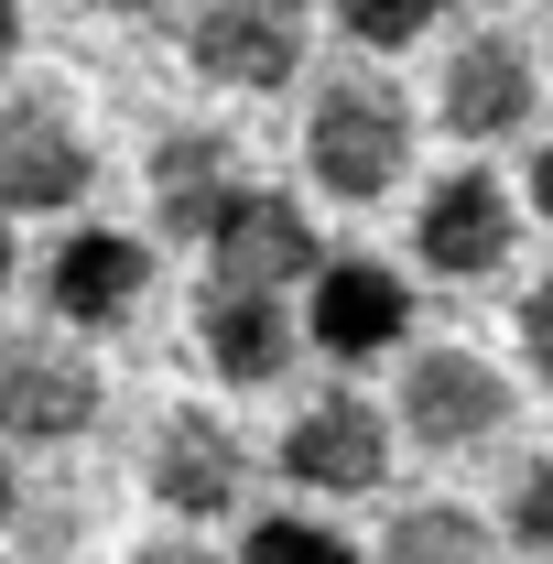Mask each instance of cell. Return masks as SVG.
I'll return each mask as SVG.
<instances>
[{
    "label": "cell",
    "mask_w": 553,
    "mask_h": 564,
    "mask_svg": "<svg viewBox=\"0 0 553 564\" xmlns=\"http://www.w3.org/2000/svg\"><path fill=\"white\" fill-rule=\"evenodd\" d=\"M98 185V141L66 98H11L0 109V217H66Z\"/></svg>",
    "instance_id": "5b68a950"
},
{
    "label": "cell",
    "mask_w": 553,
    "mask_h": 564,
    "mask_svg": "<svg viewBox=\"0 0 553 564\" xmlns=\"http://www.w3.org/2000/svg\"><path fill=\"white\" fill-rule=\"evenodd\" d=\"M510 413H521V391H510L499 358L413 348V369H402V434H413L423 456H478V445L510 434Z\"/></svg>",
    "instance_id": "3957f363"
},
{
    "label": "cell",
    "mask_w": 553,
    "mask_h": 564,
    "mask_svg": "<svg viewBox=\"0 0 553 564\" xmlns=\"http://www.w3.org/2000/svg\"><path fill=\"white\" fill-rule=\"evenodd\" d=\"M521 196H532V217L553 228V141H532V185H521Z\"/></svg>",
    "instance_id": "44dd1931"
},
{
    "label": "cell",
    "mask_w": 553,
    "mask_h": 564,
    "mask_svg": "<svg viewBox=\"0 0 553 564\" xmlns=\"http://www.w3.org/2000/svg\"><path fill=\"white\" fill-rule=\"evenodd\" d=\"M304 337L337 358V369H369L413 337V282L391 261H315V293H304Z\"/></svg>",
    "instance_id": "9c48e42d"
},
{
    "label": "cell",
    "mask_w": 553,
    "mask_h": 564,
    "mask_svg": "<svg viewBox=\"0 0 553 564\" xmlns=\"http://www.w3.org/2000/svg\"><path fill=\"white\" fill-rule=\"evenodd\" d=\"M239 564H358V543H347L337 521H304V510H272V521H250Z\"/></svg>",
    "instance_id": "ac0fdd59"
},
{
    "label": "cell",
    "mask_w": 553,
    "mask_h": 564,
    "mask_svg": "<svg viewBox=\"0 0 553 564\" xmlns=\"http://www.w3.org/2000/svg\"><path fill=\"white\" fill-rule=\"evenodd\" d=\"M499 543L553 564V456H521V467H510V489H499Z\"/></svg>",
    "instance_id": "e0dca14e"
},
{
    "label": "cell",
    "mask_w": 553,
    "mask_h": 564,
    "mask_svg": "<svg viewBox=\"0 0 553 564\" xmlns=\"http://www.w3.org/2000/svg\"><path fill=\"white\" fill-rule=\"evenodd\" d=\"M11 55H22V0H0V76H11Z\"/></svg>",
    "instance_id": "7402d4cb"
},
{
    "label": "cell",
    "mask_w": 553,
    "mask_h": 564,
    "mask_svg": "<svg viewBox=\"0 0 553 564\" xmlns=\"http://www.w3.org/2000/svg\"><path fill=\"white\" fill-rule=\"evenodd\" d=\"M304 174L337 196V207H380L402 174H413V98L402 76L380 66H337L304 98Z\"/></svg>",
    "instance_id": "6da1fadb"
},
{
    "label": "cell",
    "mask_w": 553,
    "mask_h": 564,
    "mask_svg": "<svg viewBox=\"0 0 553 564\" xmlns=\"http://www.w3.org/2000/svg\"><path fill=\"white\" fill-rule=\"evenodd\" d=\"M22 521V478H11V456H0V532Z\"/></svg>",
    "instance_id": "603a6c76"
},
{
    "label": "cell",
    "mask_w": 553,
    "mask_h": 564,
    "mask_svg": "<svg viewBox=\"0 0 553 564\" xmlns=\"http://www.w3.org/2000/svg\"><path fill=\"white\" fill-rule=\"evenodd\" d=\"M98 402H109V380L76 337L0 348V445H76V434H98Z\"/></svg>",
    "instance_id": "52a82bcc"
},
{
    "label": "cell",
    "mask_w": 553,
    "mask_h": 564,
    "mask_svg": "<svg viewBox=\"0 0 553 564\" xmlns=\"http://www.w3.org/2000/svg\"><path fill=\"white\" fill-rule=\"evenodd\" d=\"M456 0H337V33L358 55H413L423 33H445Z\"/></svg>",
    "instance_id": "2e32d148"
},
{
    "label": "cell",
    "mask_w": 553,
    "mask_h": 564,
    "mask_svg": "<svg viewBox=\"0 0 553 564\" xmlns=\"http://www.w3.org/2000/svg\"><path fill=\"white\" fill-rule=\"evenodd\" d=\"M521 369H532V380L553 391V272L521 293Z\"/></svg>",
    "instance_id": "d6986e66"
},
{
    "label": "cell",
    "mask_w": 553,
    "mask_h": 564,
    "mask_svg": "<svg viewBox=\"0 0 553 564\" xmlns=\"http://www.w3.org/2000/svg\"><path fill=\"white\" fill-rule=\"evenodd\" d=\"M510 250H521V196L488 174V163H456V174H434L413 207V261L434 282H488L510 272Z\"/></svg>",
    "instance_id": "277c9868"
},
{
    "label": "cell",
    "mask_w": 553,
    "mask_h": 564,
    "mask_svg": "<svg viewBox=\"0 0 553 564\" xmlns=\"http://www.w3.org/2000/svg\"><path fill=\"white\" fill-rule=\"evenodd\" d=\"M44 304L66 315L76 337L131 326L141 304H152V239H131V228H66L55 261H44Z\"/></svg>",
    "instance_id": "30bf717a"
},
{
    "label": "cell",
    "mask_w": 553,
    "mask_h": 564,
    "mask_svg": "<svg viewBox=\"0 0 553 564\" xmlns=\"http://www.w3.org/2000/svg\"><path fill=\"white\" fill-rule=\"evenodd\" d=\"M315 261H326V250H315V228H304V196H282V185H239V196L207 217V272L217 282L282 293V282L315 272Z\"/></svg>",
    "instance_id": "7c38bea8"
},
{
    "label": "cell",
    "mask_w": 553,
    "mask_h": 564,
    "mask_svg": "<svg viewBox=\"0 0 553 564\" xmlns=\"http://www.w3.org/2000/svg\"><path fill=\"white\" fill-rule=\"evenodd\" d=\"M152 499L174 510V521H228L239 499H250V445H239V423L228 413H174L152 434Z\"/></svg>",
    "instance_id": "4fadbf2b"
},
{
    "label": "cell",
    "mask_w": 553,
    "mask_h": 564,
    "mask_svg": "<svg viewBox=\"0 0 553 564\" xmlns=\"http://www.w3.org/2000/svg\"><path fill=\"white\" fill-rule=\"evenodd\" d=\"M272 467L304 499H369L380 478H391V423H380L369 391H315V402H293Z\"/></svg>",
    "instance_id": "8992f818"
},
{
    "label": "cell",
    "mask_w": 553,
    "mask_h": 564,
    "mask_svg": "<svg viewBox=\"0 0 553 564\" xmlns=\"http://www.w3.org/2000/svg\"><path fill=\"white\" fill-rule=\"evenodd\" d=\"M87 11H109V22H152L163 0H87Z\"/></svg>",
    "instance_id": "cb8c5ba5"
},
{
    "label": "cell",
    "mask_w": 553,
    "mask_h": 564,
    "mask_svg": "<svg viewBox=\"0 0 553 564\" xmlns=\"http://www.w3.org/2000/svg\"><path fill=\"white\" fill-rule=\"evenodd\" d=\"M131 564H217L207 543H185V532H163V543H131Z\"/></svg>",
    "instance_id": "ffe728a7"
},
{
    "label": "cell",
    "mask_w": 553,
    "mask_h": 564,
    "mask_svg": "<svg viewBox=\"0 0 553 564\" xmlns=\"http://www.w3.org/2000/svg\"><path fill=\"white\" fill-rule=\"evenodd\" d=\"M250 174H239V141L207 131V120H174V131L152 141V217L174 228V239H207V217L239 196Z\"/></svg>",
    "instance_id": "5bb4252c"
},
{
    "label": "cell",
    "mask_w": 553,
    "mask_h": 564,
    "mask_svg": "<svg viewBox=\"0 0 553 564\" xmlns=\"http://www.w3.org/2000/svg\"><path fill=\"white\" fill-rule=\"evenodd\" d=\"M304 44H315L304 0H196L185 11V66L239 98H282L304 76Z\"/></svg>",
    "instance_id": "7a4b0ae2"
},
{
    "label": "cell",
    "mask_w": 553,
    "mask_h": 564,
    "mask_svg": "<svg viewBox=\"0 0 553 564\" xmlns=\"http://www.w3.org/2000/svg\"><path fill=\"white\" fill-rule=\"evenodd\" d=\"M434 120H445L456 141H478V152H488V141H521L532 120H543V55H532L521 33H499V22L467 33V44L445 55Z\"/></svg>",
    "instance_id": "ba28073f"
},
{
    "label": "cell",
    "mask_w": 553,
    "mask_h": 564,
    "mask_svg": "<svg viewBox=\"0 0 553 564\" xmlns=\"http://www.w3.org/2000/svg\"><path fill=\"white\" fill-rule=\"evenodd\" d=\"M293 337H304V315H282V293L261 282H196V358H207L228 391H272L282 369H293Z\"/></svg>",
    "instance_id": "8fae6325"
},
{
    "label": "cell",
    "mask_w": 553,
    "mask_h": 564,
    "mask_svg": "<svg viewBox=\"0 0 553 564\" xmlns=\"http://www.w3.org/2000/svg\"><path fill=\"white\" fill-rule=\"evenodd\" d=\"M11 272H22V250H11V228H0V293H11Z\"/></svg>",
    "instance_id": "d4e9b609"
},
{
    "label": "cell",
    "mask_w": 553,
    "mask_h": 564,
    "mask_svg": "<svg viewBox=\"0 0 553 564\" xmlns=\"http://www.w3.org/2000/svg\"><path fill=\"white\" fill-rule=\"evenodd\" d=\"M488 532L478 510H456V499H413V510H391L380 521V543H369V564H488Z\"/></svg>",
    "instance_id": "9a60e30c"
}]
</instances>
